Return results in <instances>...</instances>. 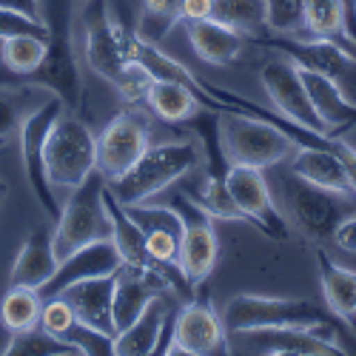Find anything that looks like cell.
<instances>
[{"instance_id": "cell-31", "label": "cell", "mask_w": 356, "mask_h": 356, "mask_svg": "<svg viewBox=\"0 0 356 356\" xmlns=\"http://www.w3.org/2000/svg\"><path fill=\"white\" fill-rule=\"evenodd\" d=\"M43 100L35 103V86L29 88H0V148L9 145L29 114H32Z\"/></svg>"}, {"instance_id": "cell-36", "label": "cell", "mask_w": 356, "mask_h": 356, "mask_svg": "<svg viewBox=\"0 0 356 356\" xmlns=\"http://www.w3.org/2000/svg\"><path fill=\"white\" fill-rule=\"evenodd\" d=\"M302 9H305V0H265L268 29L282 32V35L300 32L302 29Z\"/></svg>"}, {"instance_id": "cell-32", "label": "cell", "mask_w": 356, "mask_h": 356, "mask_svg": "<svg viewBox=\"0 0 356 356\" xmlns=\"http://www.w3.org/2000/svg\"><path fill=\"white\" fill-rule=\"evenodd\" d=\"M43 54H46V40L35 35H17V38L0 40V60L17 77L32 74L40 66Z\"/></svg>"}, {"instance_id": "cell-8", "label": "cell", "mask_w": 356, "mask_h": 356, "mask_svg": "<svg viewBox=\"0 0 356 356\" xmlns=\"http://www.w3.org/2000/svg\"><path fill=\"white\" fill-rule=\"evenodd\" d=\"M220 134L231 163L271 168L280 165L296 145L285 131L271 123H262L243 111H220Z\"/></svg>"}, {"instance_id": "cell-11", "label": "cell", "mask_w": 356, "mask_h": 356, "mask_svg": "<svg viewBox=\"0 0 356 356\" xmlns=\"http://www.w3.org/2000/svg\"><path fill=\"white\" fill-rule=\"evenodd\" d=\"M225 186L236 202V209L243 211L245 222H251L257 231L271 236V240H288V222L277 211L262 168L231 163V168L225 174Z\"/></svg>"}, {"instance_id": "cell-12", "label": "cell", "mask_w": 356, "mask_h": 356, "mask_svg": "<svg viewBox=\"0 0 356 356\" xmlns=\"http://www.w3.org/2000/svg\"><path fill=\"white\" fill-rule=\"evenodd\" d=\"M259 77H262V86H265V92H268L271 103L277 106V111L282 117H288V120L300 123L311 131L328 134V126L322 123V117L316 114V108L311 103V95H308V88L302 83L300 69H296L291 60H282V57L268 60L262 66Z\"/></svg>"}, {"instance_id": "cell-5", "label": "cell", "mask_w": 356, "mask_h": 356, "mask_svg": "<svg viewBox=\"0 0 356 356\" xmlns=\"http://www.w3.org/2000/svg\"><path fill=\"white\" fill-rule=\"evenodd\" d=\"M280 188H282V200L285 209L293 220V225L300 228L311 243H325L334 236V228L339 225V220H345L348 214H356V202L348 200V194L322 188L305 177L288 171H280Z\"/></svg>"}, {"instance_id": "cell-41", "label": "cell", "mask_w": 356, "mask_h": 356, "mask_svg": "<svg viewBox=\"0 0 356 356\" xmlns=\"http://www.w3.org/2000/svg\"><path fill=\"white\" fill-rule=\"evenodd\" d=\"M211 17V0H186L180 20H205Z\"/></svg>"}, {"instance_id": "cell-42", "label": "cell", "mask_w": 356, "mask_h": 356, "mask_svg": "<svg viewBox=\"0 0 356 356\" xmlns=\"http://www.w3.org/2000/svg\"><path fill=\"white\" fill-rule=\"evenodd\" d=\"M0 9H12V12H20L26 17H32V20H43L38 0H0Z\"/></svg>"}, {"instance_id": "cell-9", "label": "cell", "mask_w": 356, "mask_h": 356, "mask_svg": "<svg viewBox=\"0 0 356 356\" xmlns=\"http://www.w3.org/2000/svg\"><path fill=\"white\" fill-rule=\"evenodd\" d=\"M63 111V103L51 97V100H43L32 114L23 120L20 126V157H23V171H26V180L32 186L38 202L43 205V211L57 222L60 217V202H57V194H54V186L49 183V171H46V137L54 126V120L60 117Z\"/></svg>"}, {"instance_id": "cell-3", "label": "cell", "mask_w": 356, "mask_h": 356, "mask_svg": "<svg viewBox=\"0 0 356 356\" xmlns=\"http://www.w3.org/2000/svg\"><path fill=\"white\" fill-rule=\"evenodd\" d=\"M43 23L49 29L46 54L40 66L32 74H26V83L51 92L66 111H77L83 100V77L72 43V3L69 0H49Z\"/></svg>"}, {"instance_id": "cell-38", "label": "cell", "mask_w": 356, "mask_h": 356, "mask_svg": "<svg viewBox=\"0 0 356 356\" xmlns=\"http://www.w3.org/2000/svg\"><path fill=\"white\" fill-rule=\"evenodd\" d=\"M74 311L72 305L63 300V296H49V300H43V311H40V328H46L49 334L60 337L74 325Z\"/></svg>"}, {"instance_id": "cell-46", "label": "cell", "mask_w": 356, "mask_h": 356, "mask_svg": "<svg viewBox=\"0 0 356 356\" xmlns=\"http://www.w3.org/2000/svg\"><path fill=\"white\" fill-rule=\"evenodd\" d=\"M83 3H86V0H83Z\"/></svg>"}, {"instance_id": "cell-14", "label": "cell", "mask_w": 356, "mask_h": 356, "mask_svg": "<svg viewBox=\"0 0 356 356\" xmlns=\"http://www.w3.org/2000/svg\"><path fill=\"white\" fill-rule=\"evenodd\" d=\"M240 337L248 353H268V356H337L348 353L328 331L322 328H259L231 334Z\"/></svg>"}, {"instance_id": "cell-18", "label": "cell", "mask_w": 356, "mask_h": 356, "mask_svg": "<svg viewBox=\"0 0 356 356\" xmlns=\"http://www.w3.org/2000/svg\"><path fill=\"white\" fill-rule=\"evenodd\" d=\"M257 46L271 49L285 54L293 66L300 69H311V72H322L328 77H342L353 63L356 54L348 51L345 46L334 43V40H291V38H254Z\"/></svg>"}, {"instance_id": "cell-30", "label": "cell", "mask_w": 356, "mask_h": 356, "mask_svg": "<svg viewBox=\"0 0 356 356\" xmlns=\"http://www.w3.org/2000/svg\"><path fill=\"white\" fill-rule=\"evenodd\" d=\"M205 148V160H209V177L211 180H225V174L231 168V160L225 154L222 134H220V111H197L188 120Z\"/></svg>"}, {"instance_id": "cell-37", "label": "cell", "mask_w": 356, "mask_h": 356, "mask_svg": "<svg viewBox=\"0 0 356 356\" xmlns=\"http://www.w3.org/2000/svg\"><path fill=\"white\" fill-rule=\"evenodd\" d=\"M66 342H72L80 353H114V337L103 334V331H95V328H88L86 322L74 319V325L63 334Z\"/></svg>"}, {"instance_id": "cell-45", "label": "cell", "mask_w": 356, "mask_h": 356, "mask_svg": "<svg viewBox=\"0 0 356 356\" xmlns=\"http://www.w3.org/2000/svg\"><path fill=\"white\" fill-rule=\"evenodd\" d=\"M3 194H6V183H3V180H0V197H3Z\"/></svg>"}, {"instance_id": "cell-39", "label": "cell", "mask_w": 356, "mask_h": 356, "mask_svg": "<svg viewBox=\"0 0 356 356\" xmlns=\"http://www.w3.org/2000/svg\"><path fill=\"white\" fill-rule=\"evenodd\" d=\"M17 35H35V38H49V29L43 20H32L20 12L12 9H0V40L6 38H17Z\"/></svg>"}, {"instance_id": "cell-10", "label": "cell", "mask_w": 356, "mask_h": 356, "mask_svg": "<svg viewBox=\"0 0 356 356\" xmlns=\"http://www.w3.org/2000/svg\"><path fill=\"white\" fill-rule=\"evenodd\" d=\"M183 222V243H180V268L186 280L197 288L211 277L220 245H217V231H214V217L202 209L200 202L188 200L186 194H174L168 202Z\"/></svg>"}, {"instance_id": "cell-43", "label": "cell", "mask_w": 356, "mask_h": 356, "mask_svg": "<svg viewBox=\"0 0 356 356\" xmlns=\"http://www.w3.org/2000/svg\"><path fill=\"white\" fill-rule=\"evenodd\" d=\"M342 20H345V35L356 46V0H342Z\"/></svg>"}, {"instance_id": "cell-19", "label": "cell", "mask_w": 356, "mask_h": 356, "mask_svg": "<svg viewBox=\"0 0 356 356\" xmlns=\"http://www.w3.org/2000/svg\"><path fill=\"white\" fill-rule=\"evenodd\" d=\"M114 274H117V271H114ZM114 274L74 282V285H69L63 293H57V296H63V300L72 305V311H74V316H77L80 322H86L88 328L103 331V334H108V337H117L114 316H111Z\"/></svg>"}, {"instance_id": "cell-35", "label": "cell", "mask_w": 356, "mask_h": 356, "mask_svg": "<svg viewBox=\"0 0 356 356\" xmlns=\"http://www.w3.org/2000/svg\"><path fill=\"white\" fill-rule=\"evenodd\" d=\"M200 205L214 220H245L243 211L236 209V202H234L225 180H211V177H209V183H205V188L200 194Z\"/></svg>"}, {"instance_id": "cell-15", "label": "cell", "mask_w": 356, "mask_h": 356, "mask_svg": "<svg viewBox=\"0 0 356 356\" xmlns=\"http://www.w3.org/2000/svg\"><path fill=\"white\" fill-rule=\"evenodd\" d=\"M171 353H228V331L209 302L188 300L183 308H177Z\"/></svg>"}, {"instance_id": "cell-34", "label": "cell", "mask_w": 356, "mask_h": 356, "mask_svg": "<svg viewBox=\"0 0 356 356\" xmlns=\"http://www.w3.org/2000/svg\"><path fill=\"white\" fill-rule=\"evenodd\" d=\"M183 3L186 0H145L137 35L148 43H160L168 35V29L180 20Z\"/></svg>"}, {"instance_id": "cell-40", "label": "cell", "mask_w": 356, "mask_h": 356, "mask_svg": "<svg viewBox=\"0 0 356 356\" xmlns=\"http://www.w3.org/2000/svg\"><path fill=\"white\" fill-rule=\"evenodd\" d=\"M331 240L348 251V254H356V214H348L345 220H339V225L334 228V236Z\"/></svg>"}, {"instance_id": "cell-6", "label": "cell", "mask_w": 356, "mask_h": 356, "mask_svg": "<svg viewBox=\"0 0 356 356\" xmlns=\"http://www.w3.org/2000/svg\"><path fill=\"white\" fill-rule=\"evenodd\" d=\"M103 188H106V177L100 171H92L80 186L72 188L69 202L60 209L57 228H54L57 259L69 257L80 245L111 236V217L103 202Z\"/></svg>"}, {"instance_id": "cell-17", "label": "cell", "mask_w": 356, "mask_h": 356, "mask_svg": "<svg viewBox=\"0 0 356 356\" xmlns=\"http://www.w3.org/2000/svg\"><path fill=\"white\" fill-rule=\"evenodd\" d=\"M120 265H123V257H120V251H117L111 236L108 240H95L88 245H80L77 251H72L69 257H63L60 262H57V271L38 288V293L43 296V300H49V296L63 293L74 282L114 274Z\"/></svg>"}, {"instance_id": "cell-2", "label": "cell", "mask_w": 356, "mask_h": 356, "mask_svg": "<svg viewBox=\"0 0 356 356\" xmlns=\"http://www.w3.org/2000/svg\"><path fill=\"white\" fill-rule=\"evenodd\" d=\"M83 29H86V63L92 66V72H97L106 83H111L126 100H143L152 74L123 54L117 26L108 17L106 0H86Z\"/></svg>"}, {"instance_id": "cell-22", "label": "cell", "mask_w": 356, "mask_h": 356, "mask_svg": "<svg viewBox=\"0 0 356 356\" xmlns=\"http://www.w3.org/2000/svg\"><path fill=\"white\" fill-rule=\"evenodd\" d=\"M186 32H188V43L197 51L200 60L211 63V66H228L240 57L245 38L234 29L217 23L214 17L205 20H186Z\"/></svg>"}, {"instance_id": "cell-26", "label": "cell", "mask_w": 356, "mask_h": 356, "mask_svg": "<svg viewBox=\"0 0 356 356\" xmlns=\"http://www.w3.org/2000/svg\"><path fill=\"white\" fill-rule=\"evenodd\" d=\"M168 308L171 305L163 302V296L148 302L145 311L129 325V328L114 337V356H152Z\"/></svg>"}, {"instance_id": "cell-13", "label": "cell", "mask_w": 356, "mask_h": 356, "mask_svg": "<svg viewBox=\"0 0 356 356\" xmlns=\"http://www.w3.org/2000/svg\"><path fill=\"white\" fill-rule=\"evenodd\" d=\"M145 117L137 111H123L106 126L97 137V171L106 177V183L126 174L152 143H148Z\"/></svg>"}, {"instance_id": "cell-33", "label": "cell", "mask_w": 356, "mask_h": 356, "mask_svg": "<svg viewBox=\"0 0 356 356\" xmlns=\"http://www.w3.org/2000/svg\"><path fill=\"white\" fill-rule=\"evenodd\" d=\"M6 356H72L80 353L72 342L60 339L49 334L46 328H32V331H23V334H12V342L3 350Z\"/></svg>"}, {"instance_id": "cell-25", "label": "cell", "mask_w": 356, "mask_h": 356, "mask_svg": "<svg viewBox=\"0 0 356 356\" xmlns=\"http://www.w3.org/2000/svg\"><path fill=\"white\" fill-rule=\"evenodd\" d=\"M316 259H319V280H322L325 305L353 328L356 325V271L337 265L325 251H319Z\"/></svg>"}, {"instance_id": "cell-16", "label": "cell", "mask_w": 356, "mask_h": 356, "mask_svg": "<svg viewBox=\"0 0 356 356\" xmlns=\"http://www.w3.org/2000/svg\"><path fill=\"white\" fill-rule=\"evenodd\" d=\"M174 293L171 282L157 274L154 268H140V265H120L114 274V296H111V316L117 334L126 331L129 325L145 311V305L163 293Z\"/></svg>"}, {"instance_id": "cell-20", "label": "cell", "mask_w": 356, "mask_h": 356, "mask_svg": "<svg viewBox=\"0 0 356 356\" xmlns=\"http://www.w3.org/2000/svg\"><path fill=\"white\" fill-rule=\"evenodd\" d=\"M300 74H302V83L311 95V103H314L316 114L322 117V123L328 126L331 137H339L342 131L356 126V106L342 95V88L334 77L322 74V72H311V69H300Z\"/></svg>"}, {"instance_id": "cell-24", "label": "cell", "mask_w": 356, "mask_h": 356, "mask_svg": "<svg viewBox=\"0 0 356 356\" xmlns=\"http://www.w3.org/2000/svg\"><path fill=\"white\" fill-rule=\"evenodd\" d=\"M143 100L152 106V111L165 123H188L200 111V103L194 92L180 83V80H165V77H152L145 86Z\"/></svg>"}, {"instance_id": "cell-23", "label": "cell", "mask_w": 356, "mask_h": 356, "mask_svg": "<svg viewBox=\"0 0 356 356\" xmlns=\"http://www.w3.org/2000/svg\"><path fill=\"white\" fill-rule=\"evenodd\" d=\"M291 171L316 183V186H322V188L350 194L345 160L339 152H334V148H300V152L291 157Z\"/></svg>"}, {"instance_id": "cell-28", "label": "cell", "mask_w": 356, "mask_h": 356, "mask_svg": "<svg viewBox=\"0 0 356 356\" xmlns=\"http://www.w3.org/2000/svg\"><path fill=\"white\" fill-rule=\"evenodd\" d=\"M40 311H43V296L35 288L12 285L9 293L0 302V322L9 334H23L40 325Z\"/></svg>"}, {"instance_id": "cell-29", "label": "cell", "mask_w": 356, "mask_h": 356, "mask_svg": "<svg viewBox=\"0 0 356 356\" xmlns=\"http://www.w3.org/2000/svg\"><path fill=\"white\" fill-rule=\"evenodd\" d=\"M211 17L240 35H257L268 26L265 0H211Z\"/></svg>"}, {"instance_id": "cell-7", "label": "cell", "mask_w": 356, "mask_h": 356, "mask_svg": "<svg viewBox=\"0 0 356 356\" xmlns=\"http://www.w3.org/2000/svg\"><path fill=\"white\" fill-rule=\"evenodd\" d=\"M46 171L54 188H74L97 171V137L74 111H60L46 137Z\"/></svg>"}, {"instance_id": "cell-1", "label": "cell", "mask_w": 356, "mask_h": 356, "mask_svg": "<svg viewBox=\"0 0 356 356\" xmlns=\"http://www.w3.org/2000/svg\"><path fill=\"white\" fill-rule=\"evenodd\" d=\"M222 325L228 337L259 328H322L331 337H350V325L339 319L328 305H316L311 300H280V296L240 293L228 300L222 311Z\"/></svg>"}, {"instance_id": "cell-4", "label": "cell", "mask_w": 356, "mask_h": 356, "mask_svg": "<svg viewBox=\"0 0 356 356\" xmlns=\"http://www.w3.org/2000/svg\"><path fill=\"white\" fill-rule=\"evenodd\" d=\"M197 165V148L191 143H160L148 145L143 157L120 177L108 180L111 194L123 205L148 202L154 194L180 180L186 171Z\"/></svg>"}, {"instance_id": "cell-27", "label": "cell", "mask_w": 356, "mask_h": 356, "mask_svg": "<svg viewBox=\"0 0 356 356\" xmlns=\"http://www.w3.org/2000/svg\"><path fill=\"white\" fill-rule=\"evenodd\" d=\"M302 29L311 32L316 40H334L356 54V46L345 35V20H342V0H305L302 9Z\"/></svg>"}, {"instance_id": "cell-44", "label": "cell", "mask_w": 356, "mask_h": 356, "mask_svg": "<svg viewBox=\"0 0 356 356\" xmlns=\"http://www.w3.org/2000/svg\"><path fill=\"white\" fill-rule=\"evenodd\" d=\"M345 168H348V183H350V194L356 197V148H348V154L342 157Z\"/></svg>"}, {"instance_id": "cell-21", "label": "cell", "mask_w": 356, "mask_h": 356, "mask_svg": "<svg viewBox=\"0 0 356 356\" xmlns=\"http://www.w3.org/2000/svg\"><path fill=\"white\" fill-rule=\"evenodd\" d=\"M57 251H54V231L49 225H38L26 236L20 254L15 257L12 265V285L23 288H40L54 271H57Z\"/></svg>"}]
</instances>
